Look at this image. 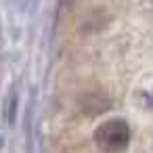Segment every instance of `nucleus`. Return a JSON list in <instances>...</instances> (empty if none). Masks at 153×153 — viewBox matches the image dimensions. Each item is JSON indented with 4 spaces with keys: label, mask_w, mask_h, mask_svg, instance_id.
<instances>
[{
    "label": "nucleus",
    "mask_w": 153,
    "mask_h": 153,
    "mask_svg": "<svg viewBox=\"0 0 153 153\" xmlns=\"http://www.w3.org/2000/svg\"><path fill=\"white\" fill-rule=\"evenodd\" d=\"M94 140L105 153H122L130 143V128L124 120H107L97 128Z\"/></svg>",
    "instance_id": "f257e3e1"
}]
</instances>
